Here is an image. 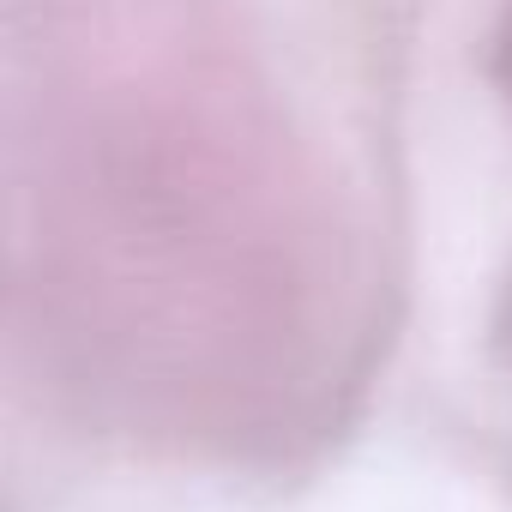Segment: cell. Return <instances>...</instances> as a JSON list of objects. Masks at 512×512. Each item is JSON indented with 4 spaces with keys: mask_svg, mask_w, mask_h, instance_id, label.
<instances>
[{
    "mask_svg": "<svg viewBox=\"0 0 512 512\" xmlns=\"http://www.w3.org/2000/svg\"><path fill=\"white\" fill-rule=\"evenodd\" d=\"M386 296L374 181L260 0H0V410L284 464L362 410Z\"/></svg>",
    "mask_w": 512,
    "mask_h": 512,
    "instance_id": "6da1fadb",
    "label": "cell"
}]
</instances>
